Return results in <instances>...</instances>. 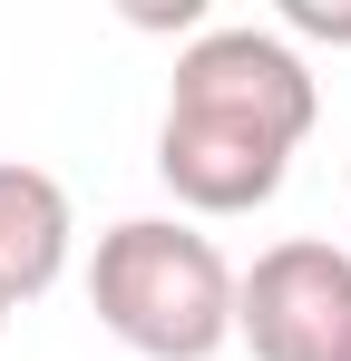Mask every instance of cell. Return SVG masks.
<instances>
[{
    "instance_id": "1",
    "label": "cell",
    "mask_w": 351,
    "mask_h": 361,
    "mask_svg": "<svg viewBox=\"0 0 351 361\" xmlns=\"http://www.w3.org/2000/svg\"><path fill=\"white\" fill-rule=\"evenodd\" d=\"M88 312L147 361H215L234 342V264L185 215H127L88 254Z\"/></svg>"
},
{
    "instance_id": "3",
    "label": "cell",
    "mask_w": 351,
    "mask_h": 361,
    "mask_svg": "<svg viewBox=\"0 0 351 361\" xmlns=\"http://www.w3.org/2000/svg\"><path fill=\"white\" fill-rule=\"evenodd\" d=\"M234 342L254 361H351V254L283 235L234 274Z\"/></svg>"
},
{
    "instance_id": "4",
    "label": "cell",
    "mask_w": 351,
    "mask_h": 361,
    "mask_svg": "<svg viewBox=\"0 0 351 361\" xmlns=\"http://www.w3.org/2000/svg\"><path fill=\"white\" fill-rule=\"evenodd\" d=\"M156 176L185 215H254V205H273L292 176V147L273 137H254V127L234 118H195V108H166L156 118Z\"/></svg>"
},
{
    "instance_id": "6",
    "label": "cell",
    "mask_w": 351,
    "mask_h": 361,
    "mask_svg": "<svg viewBox=\"0 0 351 361\" xmlns=\"http://www.w3.org/2000/svg\"><path fill=\"white\" fill-rule=\"evenodd\" d=\"M283 30H292V39H332V49H351V10H322V0H283Z\"/></svg>"
},
{
    "instance_id": "7",
    "label": "cell",
    "mask_w": 351,
    "mask_h": 361,
    "mask_svg": "<svg viewBox=\"0 0 351 361\" xmlns=\"http://www.w3.org/2000/svg\"><path fill=\"white\" fill-rule=\"evenodd\" d=\"M0 332H10V302H0Z\"/></svg>"
},
{
    "instance_id": "5",
    "label": "cell",
    "mask_w": 351,
    "mask_h": 361,
    "mask_svg": "<svg viewBox=\"0 0 351 361\" xmlns=\"http://www.w3.org/2000/svg\"><path fill=\"white\" fill-rule=\"evenodd\" d=\"M68 244H78V215H68V185L49 166H20L0 157V302H39L68 274Z\"/></svg>"
},
{
    "instance_id": "2",
    "label": "cell",
    "mask_w": 351,
    "mask_h": 361,
    "mask_svg": "<svg viewBox=\"0 0 351 361\" xmlns=\"http://www.w3.org/2000/svg\"><path fill=\"white\" fill-rule=\"evenodd\" d=\"M166 108H195V118H234L254 137H273L302 157V137L322 127V78L292 49L283 30H254V20H225V30H195L176 49Z\"/></svg>"
}]
</instances>
